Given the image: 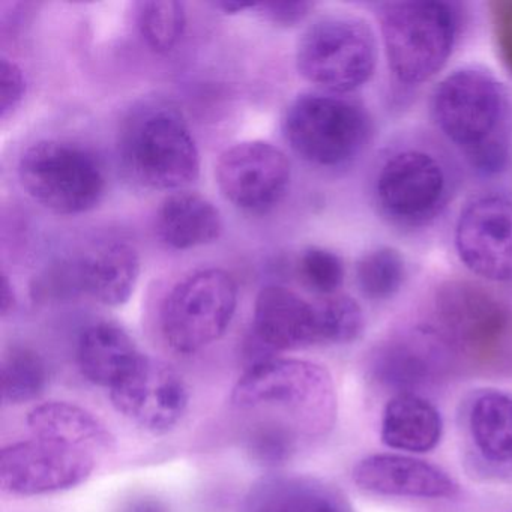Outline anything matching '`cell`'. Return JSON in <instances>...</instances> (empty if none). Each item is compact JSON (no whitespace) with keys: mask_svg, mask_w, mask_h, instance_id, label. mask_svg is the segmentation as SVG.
Segmentation results:
<instances>
[{"mask_svg":"<svg viewBox=\"0 0 512 512\" xmlns=\"http://www.w3.org/2000/svg\"><path fill=\"white\" fill-rule=\"evenodd\" d=\"M230 407L244 418V436L277 440L299 451L337 421V389L322 365L298 358L253 362L230 394Z\"/></svg>","mask_w":512,"mask_h":512,"instance_id":"1","label":"cell"},{"mask_svg":"<svg viewBox=\"0 0 512 512\" xmlns=\"http://www.w3.org/2000/svg\"><path fill=\"white\" fill-rule=\"evenodd\" d=\"M431 115L443 136L481 175L508 166L512 146L511 103L505 86L482 68H460L439 83Z\"/></svg>","mask_w":512,"mask_h":512,"instance_id":"2","label":"cell"},{"mask_svg":"<svg viewBox=\"0 0 512 512\" xmlns=\"http://www.w3.org/2000/svg\"><path fill=\"white\" fill-rule=\"evenodd\" d=\"M118 155L124 172L151 190H181L200 172L199 149L187 119L166 98H143L125 113Z\"/></svg>","mask_w":512,"mask_h":512,"instance_id":"3","label":"cell"},{"mask_svg":"<svg viewBox=\"0 0 512 512\" xmlns=\"http://www.w3.org/2000/svg\"><path fill=\"white\" fill-rule=\"evenodd\" d=\"M379 17L386 61L401 85H421L445 67L457 40L454 5L439 0L391 2L380 7Z\"/></svg>","mask_w":512,"mask_h":512,"instance_id":"4","label":"cell"},{"mask_svg":"<svg viewBox=\"0 0 512 512\" xmlns=\"http://www.w3.org/2000/svg\"><path fill=\"white\" fill-rule=\"evenodd\" d=\"M290 148L314 166L335 169L355 161L371 136V119L358 101L331 92L299 95L284 116Z\"/></svg>","mask_w":512,"mask_h":512,"instance_id":"5","label":"cell"},{"mask_svg":"<svg viewBox=\"0 0 512 512\" xmlns=\"http://www.w3.org/2000/svg\"><path fill=\"white\" fill-rule=\"evenodd\" d=\"M377 41L362 17L328 14L311 23L296 46V68L308 82L331 94H349L370 82Z\"/></svg>","mask_w":512,"mask_h":512,"instance_id":"6","label":"cell"},{"mask_svg":"<svg viewBox=\"0 0 512 512\" xmlns=\"http://www.w3.org/2000/svg\"><path fill=\"white\" fill-rule=\"evenodd\" d=\"M19 178L35 202L58 215L91 211L106 191V175L98 158L64 140H40L26 148L19 161Z\"/></svg>","mask_w":512,"mask_h":512,"instance_id":"7","label":"cell"},{"mask_svg":"<svg viewBox=\"0 0 512 512\" xmlns=\"http://www.w3.org/2000/svg\"><path fill=\"white\" fill-rule=\"evenodd\" d=\"M238 284L223 269H200L178 281L164 299L160 331L179 355H193L217 343L232 325Z\"/></svg>","mask_w":512,"mask_h":512,"instance_id":"8","label":"cell"},{"mask_svg":"<svg viewBox=\"0 0 512 512\" xmlns=\"http://www.w3.org/2000/svg\"><path fill=\"white\" fill-rule=\"evenodd\" d=\"M434 308L443 337L475 361H497L511 349V311L484 287L448 281L437 290Z\"/></svg>","mask_w":512,"mask_h":512,"instance_id":"9","label":"cell"},{"mask_svg":"<svg viewBox=\"0 0 512 512\" xmlns=\"http://www.w3.org/2000/svg\"><path fill=\"white\" fill-rule=\"evenodd\" d=\"M376 202L380 212L401 227L430 223L448 199V176L430 152H395L377 173Z\"/></svg>","mask_w":512,"mask_h":512,"instance_id":"10","label":"cell"},{"mask_svg":"<svg viewBox=\"0 0 512 512\" xmlns=\"http://www.w3.org/2000/svg\"><path fill=\"white\" fill-rule=\"evenodd\" d=\"M97 460L92 452L32 436L0 451V487L17 497L73 490L91 478Z\"/></svg>","mask_w":512,"mask_h":512,"instance_id":"11","label":"cell"},{"mask_svg":"<svg viewBox=\"0 0 512 512\" xmlns=\"http://www.w3.org/2000/svg\"><path fill=\"white\" fill-rule=\"evenodd\" d=\"M109 394L116 412L154 436L172 433L190 409V388L182 374L148 355Z\"/></svg>","mask_w":512,"mask_h":512,"instance_id":"12","label":"cell"},{"mask_svg":"<svg viewBox=\"0 0 512 512\" xmlns=\"http://www.w3.org/2000/svg\"><path fill=\"white\" fill-rule=\"evenodd\" d=\"M455 248L472 274L512 283V197L496 191L472 197L458 215Z\"/></svg>","mask_w":512,"mask_h":512,"instance_id":"13","label":"cell"},{"mask_svg":"<svg viewBox=\"0 0 512 512\" xmlns=\"http://www.w3.org/2000/svg\"><path fill=\"white\" fill-rule=\"evenodd\" d=\"M221 194L242 211L263 214L286 197L292 169L286 154L260 140L236 143L227 148L215 166Z\"/></svg>","mask_w":512,"mask_h":512,"instance_id":"14","label":"cell"},{"mask_svg":"<svg viewBox=\"0 0 512 512\" xmlns=\"http://www.w3.org/2000/svg\"><path fill=\"white\" fill-rule=\"evenodd\" d=\"M253 335L268 353L290 352L320 344L316 302L283 286H266L254 304Z\"/></svg>","mask_w":512,"mask_h":512,"instance_id":"15","label":"cell"},{"mask_svg":"<svg viewBox=\"0 0 512 512\" xmlns=\"http://www.w3.org/2000/svg\"><path fill=\"white\" fill-rule=\"evenodd\" d=\"M139 275V254L130 244L104 242L62 271V287L106 307H121L133 295Z\"/></svg>","mask_w":512,"mask_h":512,"instance_id":"16","label":"cell"},{"mask_svg":"<svg viewBox=\"0 0 512 512\" xmlns=\"http://www.w3.org/2000/svg\"><path fill=\"white\" fill-rule=\"evenodd\" d=\"M362 490L382 496L442 499L458 493V484L442 467L401 454H373L353 467Z\"/></svg>","mask_w":512,"mask_h":512,"instance_id":"17","label":"cell"},{"mask_svg":"<svg viewBox=\"0 0 512 512\" xmlns=\"http://www.w3.org/2000/svg\"><path fill=\"white\" fill-rule=\"evenodd\" d=\"M239 512H355L340 488L301 473H271L245 493Z\"/></svg>","mask_w":512,"mask_h":512,"instance_id":"18","label":"cell"},{"mask_svg":"<svg viewBox=\"0 0 512 512\" xmlns=\"http://www.w3.org/2000/svg\"><path fill=\"white\" fill-rule=\"evenodd\" d=\"M143 355L133 337L113 322L88 326L77 343L80 373L88 382L107 391L125 379Z\"/></svg>","mask_w":512,"mask_h":512,"instance_id":"19","label":"cell"},{"mask_svg":"<svg viewBox=\"0 0 512 512\" xmlns=\"http://www.w3.org/2000/svg\"><path fill=\"white\" fill-rule=\"evenodd\" d=\"M26 422L34 437L55 440L97 457L109 454L116 446L115 436L98 416L68 401L38 404Z\"/></svg>","mask_w":512,"mask_h":512,"instance_id":"20","label":"cell"},{"mask_svg":"<svg viewBox=\"0 0 512 512\" xmlns=\"http://www.w3.org/2000/svg\"><path fill=\"white\" fill-rule=\"evenodd\" d=\"M442 434V415L421 395L398 392L386 403L380 437L388 448L424 454L439 445Z\"/></svg>","mask_w":512,"mask_h":512,"instance_id":"21","label":"cell"},{"mask_svg":"<svg viewBox=\"0 0 512 512\" xmlns=\"http://www.w3.org/2000/svg\"><path fill=\"white\" fill-rule=\"evenodd\" d=\"M221 230L220 211L200 194L176 191L167 196L158 209V236L173 250L212 244L220 238Z\"/></svg>","mask_w":512,"mask_h":512,"instance_id":"22","label":"cell"},{"mask_svg":"<svg viewBox=\"0 0 512 512\" xmlns=\"http://www.w3.org/2000/svg\"><path fill=\"white\" fill-rule=\"evenodd\" d=\"M469 431L484 460L512 463V395L496 389L476 395L470 404Z\"/></svg>","mask_w":512,"mask_h":512,"instance_id":"23","label":"cell"},{"mask_svg":"<svg viewBox=\"0 0 512 512\" xmlns=\"http://www.w3.org/2000/svg\"><path fill=\"white\" fill-rule=\"evenodd\" d=\"M49 367L40 353L29 347H10L0 364V394L11 406L31 403L49 386Z\"/></svg>","mask_w":512,"mask_h":512,"instance_id":"24","label":"cell"},{"mask_svg":"<svg viewBox=\"0 0 512 512\" xmlns=\"http://www.w3.org/2000/svg\"><path fill=\"white\" fill-rule=\"evenodd\" d=\"M433 337L428 334L391 341L377 352V373L385 382L398 386H413L425 380L431 371L434 353Z\"/></svg>","mask_w":512,"mask_h":512,"instance_id":"25","label":"cell"},{"mask_svg":"<svg viewBox=\"0 0 512 512\" xmlns=\"http://www.w3.org/2000/svg\"><path fill=\"white\" fill-rule=\"evenodd\" d=\"M136 22L145 43L154 52L167 53L184 35L187 13L175 0H146L136 4Z\"/></svg>","mask_w":512,"mask_h":512,"instance_id":"26","label":"cell"},{"mask_svg":"<svg viewBox=\"0 0 512 512\" xmlns=\"http://www.w3.org/2000/svg\"><path fill=\"white\" fill-rule=\"evenodd\" d=\"M406 280V263L397 250L379 247L368 251L356 266V281L365 298L388 301L394 298Z\"/></svg>","mask_w":512,"mask_h":512,"instance_id":"27","label":"cell"},{"mask_svg":"<svg viewBox=\"0 0 512 512\" xmlns=\"http://www.w3.org/2000/svg\"><path fill=\"white\" fill-rule=\"evenodd\" d=\"M320 344H349L364 331L361 305L347 295L325 296L316 302Z\"/></svg>","mask_w":512,"mask_h":512,"instance_id":"28","label":"cell"},{"mask_svg":"<svg viewBox=\"0 0 512 512\" xmlns=\"http://www.w3.org/2000/svg\"><path fill=\"white\" fill-rule=\"evenodd\" d=\"M299 275L305 286L323 296H332L344 281L343 260L322 247H308L298 260Z\"/></svg>","mask_w":512,"mask_h":512,"instance_id":"29","label":"cell"},{"mask_svg":"<svg viewBox=\"0 0 512 512\" xmlns=\"http://www.w3.org/2000/svg\"><path fill=\"white\" fill-rule=\"evenodd\" d=\"M26 79L16 62L0 59V118L8 119L22 104Z\"/></svg>","mask_w":512,"mask_h":512,"instance_id":"30","label":"cell"},{"mask_svg":"<svg viewBox=\"0 0 512 512\" xmlns=\"http://www.w3.org/2000/svg\"><path fill=\"white\" fill-rule=\"evenodd\" d=\"M490 11L500 59L512 73V0H497L490 4Z\"/></svg>","mask_w":512,"mask_h":512,"instance_id":"31","label":"cell"},{"mask_svg":"<svg viewBox=\"0 0 512 512\" xmlns=\"http://www.w3.org/2000/svg\"><path fill=\"white\" fill-rule=\"evenodd\" d=\"M313 8L311 2H265L254 5L253 10L266 22L277 26H295L304 22Z\"/></svg>","mask_w":512,"mask_h":512,"instance_id":"32","label":"cell"},{"mask_svg":"<svg viewBox=\"0 0 512 512\" xmlns=\"http://www.w3.org/2000/svg\"><path fill=\"white\" fill-rule=\"evenodd\" d=\"M119 512H170L163 500L154 496H139L127 500Z\"/></svg>","mask_w":512,"mask_h":512,"instance_id":"33","label":"cell"},{"mask_svg":"<svg viewBox=\"0 0 512 512\" xmlns=\"http://www.w3.org/2000/svg\"><path fill=\"white\" fill-rule=\"evenodd\" d=\"M16 305V293L7 274L2 275V316H7Z\"/></svg>","mask_w":512,"mask_h":512,"instance_id":"34","label":"cell"},{"mask_svg":"<svg viewBox=\"0 0 512 512\" xmlns=\"http://www.w3.org/2000/svg\"><path fill=\"white\" fill-rule=\"evenodd\" d=\"M256 4H244V2H214L212 7L224 14H238L244 11L253 10Z\"/></svg>","mask_w":512,"mask_h":512,"instance_id":"35","label":"cell"}]
</instances>
